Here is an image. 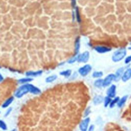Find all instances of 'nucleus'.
<instances>
[{
    "mask_svg": "<svg viewBox=\"0 0 131 131\" xmlns=\"http://www.w3.org/2000/svg\"><path fill=\"white\" fill-rule=\"evenodd\" d=\"M103 75V73L101 71H96L94 72L93 74H92V76L94 78H98V77H101Z\"/></svg>",
    "mask_w": 131,
    "mask_h": 131,
    "instance_id": "4be33fe9",
    "label": "nucleus"
},
{
    "mask_svg": "<svg viewBox=\"0 0 131 131\" xmlns=\"http://www.w3.org/2000/svg\"><path fill=\"white\" fill-rule=\"evenodd\" d=\"M0 68H1V67H0Z\"/></svg>",
    "mask_w": 131,
    "mask_h": 131,
    "instance_id": "c756f323",
    "label": "nucleus"
},
{
    "mask_svg": "<svg viewBox=\"0 0 131 131\" xmlns=\"http://www.w3.org/2000/svg\"><path fill=\"white\" fill-rule=\"evenodd\" d=\"M90 112H91L90 108V107L87 108L86 109V110H85V112H84V117H87V116H88L89 115V114L90 113Z\"/></svg>",
    "mask_w": 131,
    "mask_h": 131,
    "instance_id": "393cba45",
    "label": "nucleus"
},
{
    "mask_svg": "<svg viewBox=\"0 0 131 131\" xmlns=\"http://www.w3.org/2000/svg\"><path fill=\"white\" fill-rule=\"evenodd\" d=\"M12 108H9L6 111V112L5 113V115H4L5 117H7V116H8L9 114H10V113H11V111H12Z\"/></svg>",
    "mask_w": 131,
    "mask_h": 131,
    "instance_id": "bb28decb",
    "label": "nucleus"
},
{
    "mask_svg": "<svg viewBox=\"0 0 131 131\" xmlns=\"http://www.w3.org/2000/svg\"><path fill=\"white\" fill-rule=\"evenodd\" d=\"M94 86L97 88H100L102 86H103V80L101 79L96 80L94 82Z\"/></svg>",
    "mask_w": 131,
    "mask_h": 131,
    "instance_id": "6ab92c4d",
    "label": "nucleus"
},
{
    "mask_svg": "<svg viewBox=\"0 0 131 131\" xmlns=\"http://www.w3.org/2000/svg\"><path fill=\"white\" fill-rule=\"evenodd\" d=\"M91 70L92 67L90 65H86L79 69V72L82 76H86L91 72Z\"/></svg>",
    "mask_w": 131,
    "mask_h": 131,
    "instance_id": "7ed1b4c3",
    "label": "nucleus"
},
{
    "mask_svg": "<svg viewBox=\"0 0 131 131\" xmlns=\"http://www.w3.org/2000/svg\"><path fill=\"white\" fill-rule=\"evenodd\" d=\"M80 38L77 37L75 42V55L79 54L80 49Z\"/></svg>",
    "mask_w": 131,
    "mask_h": 131,
    "instance_id": "f8f14e48",
    "label": "nucleus"
},
{
    "mask_svg": "<svg viewBox=\"0 0 131 131\" xmlns=\"http://www.w3.org/2000/svg\"><path fill=\"white\" fill-rule=\"evenodd\" d=\"M13 100H14L13 97V96L10 97L8 98L5 101L3 104L2 105V107L3 108H6L8 107V106L12 104Z\"/></svg>",
    "mask_w": 131,
    "mask_h": 131,
    "instance_id": "ddd939ff",
    "label": "nucleus"
},
{
    "mask_svg": "<svg viewBox=\"0 0 131 131\" xmlns=\"http://www.w3.org/2000/svg\"><path fill=\"white\" fill-rule=\"evenodd\" d=\"M57 78V76L56 75H53L47 77L46 79L45 80L46 82L47 83H50V82H52L55 80Z\"/></svg>",
    "mask_w": 131,
    "mask_h": 131,
    "instance_id": "a211bd4d",
    "label": "nucleus"
},
{
    "mask_svg": "<svg viewBox=\"0 0 131 131\" xmlns=\"http://www.w3.org/2000/svg\"><path fill=\"white\" fill-rule=\"evenodd\" d=\"M131 78V68H129L126 70L121 77V79L124 82L129 80Z\"/></svg>",
    "mask_w": 131,
    "mask_h": 131,
    "instance_id": "6e6552de",
    "label": "nucleus"
},
{
    "mask_svg": "<svg viewBox=\"0 0 131 131\" xmlns=\"http://www.w3.org/2000/svg\"><path fill=\"white\" fill-rule=\"evenodd\" d=\"M94 49L99 53H105L111 51V48L105 46H96L94 48Z\"/></svg>",
    "mask_w": 131,
    "mask_h": 131,
    "instance_id": "0eeeda50",
    "label": "nucleus"
},
{
    "mask_svg": "<svg viewBox=\"0 0 131 131\" xmlns=\"http://www.w3.org/2000/svg\"><path fill=\"white\" fill-rule=\"evenodd\" d=\"M72 73V71L70 69H68L66 70L65 71H63L60 72V75L64 76L66 78H68L70 76V75H71Z\"/></svg>",
    "mask_w": 131,
    "mask_h": 131,
    "instance_id": "f3484780",
    "label": "nucleus"
},
{
    "mask_svg": "<svg viewBox=\"0 0 131 131\" xmlns=\"http://www.w3.org/2000/svg\"><path fill=\"white\" fill-rule=\"evenodd\" d=\"M90 57V54L88 51H85L82 54H79L78 60L77 61L79 62L86 63L88 61Z\"/></svg>",
    "mask_w": 131,
    "mask_h": 131,
    "instance_id": "20e7f679",
    "label": "nucleus"
},
{
    "mask_svg": "<svg viewBox=\"0 0 131 131\" xmlns=\"http://www.w3.org/2000/svg\"><path fill=\"white\" fill-rule=\"evenodd\" d=\"M119 97H115L113 100H111V103L110 104V108H113L116 104L118 103V102L119 101Z\"/></svg>",
    "mask_w": 131,
    "mask_h": 131,
    "instance_id": "412c9836",
    "label": "nucleus"
},
{
    "mask_svg": "<svg viewBox=\"0 0 131 131\" xmlns=\"http://www.w3.org/2000/svg\"><path fill=\"white\" fill-rule=\"evenodd\" d=\"M0 129L5 131L7 129V126L5 122L2 120H0Z\"/></svg>",
    "mask_w": 131,
    "mask_h": 131,
    "instance_id": "5701e85b",
    "label": "nucleus"
},
{
    "mask_svg": "<svg viewBox=\"0 0 131 131\" xmlns=\"http://www.w3.org/2000/svg\"><path fill=\"white\" fill-rule=\"evenodd\" d=\"M4 80V77L3 76L1 75V74L0 73V82H2Z\"/></svg>",
    "mask_w": 131,
    "mask_h": 131,
    "instance_id": "c85d7f7f",
    "label": "nucleus"
},
{
    "mask_svg": "<svg viewBox=\"0 0 131 131\" xmlns=\"http://www.w3.org/2000/svg\"><path fill=\"white\" fill-rule=\"evenodd\" d=\"M127 54V50L125 48H121L115 51L112 56V60L114 62H118L122 60Z\"/></svg>",
    "mask_w": 131,
    "mask_h": 131,
    "instance_id": "f03ea898",
    "label": "nucleus"
},
{
    "mask_svg": "<svg viewBox=\"0 0 131 131\" xmlns=\"http://www.w3.org/2000/svg\"><path fill=\"white\" fill-rule=\"evenodd\" d=\"M116 87L115 85H112L107 91V95L111 98H113L116 95Z\"/></svg>",
    "mask_w": 131,
    "mask_h": 131,
    "instance_id": "1a4fd4ad",
    "label": "nucleus"
},
{
    "mask_svg": "<svg viewBox=\"0 0 131 131\" xmlns=\"http://www.w3.org/2000/svg\"><path fill=\"white\" fill-rule=\"evenodd\" d=\"M131 61V55L128 56L125 60V64H128Z\"/></svg>",
    "mask_w": 131,
    "mask_h": 131,
    "instance_id": "a878e982",
    "label": "nucleus"
},
{
    "mask_svg": "<svg viewBox=\"0 0 131 131\" xmlns=\"http://www.w3.org/2000/svg\"><path fill=\"white\" fill-rule=\"evenodd\" d=\"M111 98L109 96H106L105 97V103H104V105L105 107H107L110 104L111 101Z\"/></svg>",
    "mask_w": 131,
    "mask_h": 131,
    "instance_id": "b1692460",
    "label": "nucleus"
},
{
    "mask_svg": "<svg viewBox=\"0 0 131 131\" xmlns=\"http://www.w3.org/2000/svg\"><path fill=\"white\" fill-rule=\"evenodd\" d=\"M123 71H124L123 68H120L118 69V70L116 71L115 75V79L114 80L116 81H118L120 79V78H121V77H122L123 74Z\"/></svg>",
    "mask_w": 131,
    "mask_h": 131,
    "instance_id": "9b49d317",
    "label": "nucleus"
},
{
    "mask_svg": "<svg viewBox=\"0 0 131 131\" xmlns=\"http://www.w3.org/2000/svg\"><path fill=\"white\" fill-rule=\"evenodd\" d=\"M94 126L93 125H91L90 128H89V131H93L94 130Z\"/></svg>",
    "mask_w": 131,
    "mask_h": 131,
    "instance_id": "cd10ccee",
    "label": "nucleus"
},
{
    "mask_svg": "<svg viewBox=\"0 0 131 131\" xmlns=\"http://www.w3.org/2000/svg\"><path fill=\"white\" fill-rule=\"evenodd\" d=\"M103 100H104V98L103 97V96H101L100 95L96 96L93 99L94 104L96 105H99L103 101Z\"/></svg>",
    "mask_w": 131,
    "mask_h": 131,
    "instance_id": "4468645a",
    "label": "nucleus"
},
{
    "mask_svg": "<svg viewBox=\"0 0 131 131\" xmlns=\"http://www.w3.org/2000/svg\"><path fill=\"white\" fill-rule=\"evenodd\" d=\"M115 75L113 74H111L108 75L105 79L103 80V87H105L109 86L111 84L112 81L115 80Z\"/></svg>",
    "mask_w": 131,
    "mask_h": 131,
    "instance_id": "423d86ee",
    "label": "nucleus"
},
{
    "mask_svg": "<svg viewBox=\"0 0 131 131\" xmlns=\"http://www.w3.org/2000/svg\"><path fill=\"white\" fill-rule=\"evenodd\" d=\"M29 92L35 95H38L41 93V90L32 84H25L20 86L16 90L14 93V96L17 98H21Z\"/></svg>",
    "mask_w": 131,
    "mask_h": 131,
    "instance_id": "f257e3e1",
    "label": "nucleus"
},
{
    "mask_svg": "<svg viewBox=\"0 0 131 131\" xmlns=\"http://www.w3.org/2000/svg\"><path fill=\"white\" fill-rule=\"evenodd\" d=\"M33 80V79L30 78V77H27V78H23L18 79L17 80L18 83L21 84H25L28 83V82H31Z\"/></svg>",
    "mask_w": 131,
    "mask_h": 131,
    "instance_id": "2eb2a0df",
    "label": "nucleus"
},
{
    "mask_svg": "<svg viewBox=\"0 0 131 131\" xmlns=\"http://www.w3.org/2000/svg\"><path fill=\"white\" fill-rule=\"evenodd\" d=\"M43 71L38 70L36 71H27L26 72V75L27 76H38L42 75Z\"/></svg>",
    "mask_w": 131,
    "mask_h": 131,
    "instance_id": "9d476101",
    "label": "nucleus"
},
{
    "mask_svg": "<svg viewBox=\"0 0 131 131\" xmlns=\"http://www.w3.org/2000/svg\"><path fill=\"white\" fill-rule=\"evenodd\" d=\"M127 98H128V96L126 95V96H124L120 99H119V101L118 102V103H117L118 106H119V108L122 107V106L124 105L126 101H127Z\"/></svg>",
    "mask_w": 131,
    "mask_h": 131,
    "instance_id": "dca6fc26",
    "label": "nucleus"
},
{
    "mask_svg": "<svg viewBox=\"0 0 131 131\" xmlns=\"http://www.w3.org/2000/svg\"><path fill=\"white\" fill-rule=\"evenodd\" d=\"M90 121V119L88 117H86L85 119L82 120L79 124L80 130L82 131H86L88 129Z\"/></svg>",
    "mask_w": 131,
    "mask_h": 131,
    "instance_id": "39448f33",
    "label": "nucleus"
},
{
    "mask_svg": "<svg viewBox=\"0 0 131 131\" xmlns=\"http://www.w3.org/2000/svg\"><path fill=\"white\" fill-rule=\"evenodd\" d=\"M78 57H79V54L75 55L73 57H71L70 60H69V61H68V62L70 64H73V63H74L76 61H77V60H78Z\"/></svg>",
    "mask_w": 131,
    "mask_h": 131,
    "instance_id": "aec40b11",
    "label": "nucleus"
}]
</instances>
